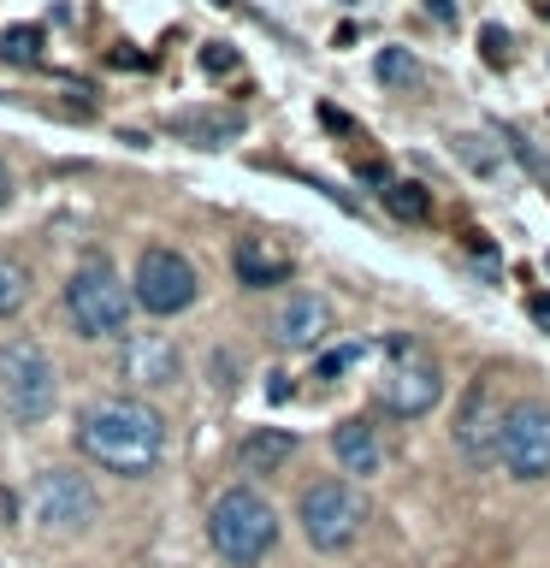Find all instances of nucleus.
Segmentation results:
<instances>
[{"mask_svg":"<svg viewBox=\"0 0 550 568\" xmlns=\"http://www.w3.org/2000/svg\"><path fill=\"white\" fill-rule=\"evenodd\" d=\"M361 355H367V344H337V349H326V355L314 362V379H337V373H349Z\"/></svg>","mask_w":550,"mask_h":568,"instance_id":"obj_22","label":"nucleus"},{"mask_svg":"<svg viewBox=\"0 0 550 568\" xmlns=\"http://www.w3.org/2000/svg\"><path fill=\"white\" fill-rule=\"evenodd\" d=\"M527 314H532V326H544V332H550V296H544V291L527 302Z\"/></svg>","mask_w":550,"mask_h":568,"instance_id":"obj_25","label":"nucleus"},{"mask_svg":"<svg viewBox=\"0 0 550 568\" xmlns=\"http://www.w3.org/2000/svg\"><path fill=\"white\" fill-rule=\"evenodd\" d=\"M544 18H550V7H544Z\"/></svg>","mask_w":550,"mask_h":568,"instance_id":"obj_27","label":"nucleus"},{"mask_svg":"<svg viewBox=\"0 0 550 568\" xmlns=\"http://www.w3.org/2000/svg\"><path fill=\"white\" fill-rule=\"evenodd\" d=\"M503 420H509V403H503V373L486 367L479 379L468 385V397L456 408V450L468 462H497V444H503Z\"/></svg>","mask_w":550,"mask_h":568,"instance_id":"obj_9","label":"nucleus"},{"mask_svg":"<svg viewBox=\"0 0 550 568\" xmlns=\"http://www.w3.org/2000/svg\"><path fill=\"white\" fill-rule=\"evenodd\" d=\"M337 326L332 302L319 291H291L273 308V320H266V337H273V349L284 355H308V349H326V337Z\"/></svg>","mask_w":550,"mask_h":568,"instance_id":"obj_12","label":"nucleus"},{"mask_svg":"<svg viewBox=\"0 0 550 568\" xmlns=\"http://www.w3.org/2000/svg\"><path fill=\"white\" fill-rule=\"evenodd\" d=\"M177 373H184V355L166 332H124L119 344V385L124 397H154V390H172Z\"/></svg>","mask_w":550,"mask_h":568,"instance_id":"obj_11","label":"nucleus"},{"mask_svg":"<svg viewBox=\"0 0 550 568\" xmlns=\"http://www.w3.org/2000/svg\"><path fill=\"white\" fill-rule=\"evenodd\" d=\"M296 521H302V539L314 550H344V545H355V532L367 527V497L355 491L349 479H314V486L296 497Z\"/></svg>","mask_w":550,"mask_h":568,"instance_id":"obj_6","label":"nucleus"},{"mask_svg":"<svg viewBox=\"0 0 550 568\" xmlns=\"http://www.w3.org/2000/svg\"><path fill=\"white\" fill-rule=\"evenodd\" d=\"M30 521L42 532H89L101 521V491L78 468H42L30 479Z\"/></svg>","mask_w":550,"mask_h":568,"instance_id":"obj_7","label":"nucleus"},{"mask_svg":"<svg viewBox=\"0 0 550 568\" xmlns=\"http://www.w3.org/2000/svg\"><path fill=\"white\" fill-rule=\"evenodd\" d=\"M207 545L220 550V562L231 568H255L266 550L278 545V509L266 504L255 486H231L213 497L207 509Z\"/></svg>","mask_w":550,"mask_h":568,"instance_id":"obj_2","label":"nucleus"},{"mask_svg":"<svg viewBox=\"0 0 550 568\" xmlns=\"http://www.w3.org/2000/svg\"><path fill=\"white\" fill-rule=\"evenodd\" d=\"M456 160H461V166H473L479 178H491L497 166H503V154H497L486 136H473V131H468V136H456Z\"/></svg>","mask_w":550,"mask_h":568,"instance_id":"obj_21","label":"nucleus"},{"mask_svg":"<svg viewBox=\"0 0 550 568\" xmlns=\"http://www.w3.org/2000/svg\"><path fill=\"white\" fill-rule=\"evenodd\" d=\"M379 202L397 213V220H408V225H420L426 213H432V195H426V184H415V178H385Z\"/></svg>","mask_w":550,"mask_h":568,"instance_id":"obj_17","label":"nucleus"},{"mask_svg":"<svg viewBox=\"0 0 550 568\" xmlns=\"http://www.w3.org/2000/svg\"><path fill=\"white\" fill-rule=\"evenodd\" d=\"M30 302V266L18 255H0V320H12Z\"/></svg>","mask_w":550,"mask_h":568,"instance_id":"obj_18","label":"nucleus"},{"mask_svg":"<svg viewBox=\"0 0 550 568\" xmlns=\"http://www.w3.org/2000/svg\"><path fill=\"white\" fill-rule=\"evenodd\" d=\"M0 60H7V65H35V60H42V30H35V24H12L7 36H0Z\"/></svg>","mask_w":550,"mask_h":568,"instance_id":"obj_20","label":"nucleus"},{"mask_svg":"<svg viewBox=\"0 0 550 568\" xmlns=\"http://www.w3.org/2000/svg\"><path fill=\"white\" fill-rule=\"evenodd\" d=\"M131 291H124V278L113 273V261L106 255H89L71 266L65 278V320L78 326V337L89 344H101V337H124L131 332Z\"/></svg>","mask_w":550,"mask_h":568,"instance_id":"obj_3","label":"nucleus"},{"mask_svg":"<svg viewBox=\"0 0 550 568\" xmlns=\"http://www.w3.org/2000/svg\"><path fill=\"white\" fill-rule=\"evenodd\" d=\"M373 71H379V83H390V89L420 83V60H415L408 48H379V60H373Z\"/></svg>","mask_w":550,"mask_h":568,"instance_id":"obj_19","label":"nucleus"},{"mask_svg":"<svg viewBox=\"0 0 550 568\" xmlns=\"http://www.w3.org/2000/svg\"><path fill=\"white\" fill-rule=\"evenodd\" d=\"M385 373L373 379V403H379V415L390 420H420L432 415V408L444 403V367L426 355L415 337H385Z\"/></svg>","mask_w":550,"mask_h":568,"instance_id":"obj_4","label":"nucleus"},{"mask_svg":"<svg viewBox=\"0 0 550 568\" xmlns=\"http://www.w3.org/2000/svg\"><path fill=\"white\" fill-rule=\"evenodd\" d=\"M60 403V367L35 337L0 344V415L12 426H42Z\"/></svg>","mask_w":550,"mask_h":568,"instance_id":"obj_5","label":"nucleus"},{"mask_svg":"<svg viewBox=\"0 0 550 568\" xmlns=\"http://www.w3.org/2000/svg\"><path fill=\"white\" fill-rule=\"evenodd\" d=\"M509 48H515V42H509V30H503V24H486V30H479V53H486V65H491V71H503V65H509Z\"/></svg>","mask_w":550,"mask_h":568,"instance_id":"obj_23","label":"nucleus"},{"mask_svg":"<svg viewBox=\"0 0 550 568\" xmlns=\"http://www.w3.org/2000/svg\"><path fill=\"white\" fill-rule=\"evenodd\" d=\"M12 190H18V184H12V166H7V160H0V207L12 202Z\"/></svg>","mask_w":550,"mask_h":568,"instance_id":"obj_26","label":"nucleus"},{"mask_svg":"<svg viewBox=\"0 0 550 568\" xmlns=\"http://www.w3.org/2000/svg\"><path fill=\"white\" fill-rule=\"evenodd\" d=\"M291 456H296V438L284 433V426H255V433L243 438V450H237V468L243 474H273Z\"/></svg>","mask_w":550,"mask_h":568,"instance_id":"obj_16","label":"nucleus"},{"mask_svg":"<svg viewBox=\"0 0 550 568\" xmlns=\"http://www.w3.org/2000/svg\"><path fill=\"white\" fill-rule=\"evenodd\" d=\"M497 462H503L515 479H550V403H539V397L509 403Z\"/></svg>","mask_w":550,"mask_h":568,"instance_id":"obj_10","label":"nucleus"},{"mask_svg":"<svg viewBox=\"0 0 550 568\" xmlns=\"http://www.w3.org/2000/svg\"><path fill=\"white\" fill-rule=\"evenodd\" d=\"M248 131V119L237 113V106H207V113H177L172 119V136L177 142H195V149H225V142H237Z\"/></svg>","mask_w":550,"mask_h":568,"instance_id":"obj_15","label":"nucleus"},{"mask_svg":"<svg viewBox=\"0 0 550 568\" xmlns=\"http://www.w3.org/2000/svg\"><path fill=\"white\" fill-rule=\"evenodd\" d=\"M83 462L119 474V479H149L166 456V415L149 397H101L78 415L71 433Z\"/></svg>","mask_w":550,"mask_h":568,"instance_id":"obj_1","label":"nucleus"},{"mask_svg":"<svg viewBox=\"0 0 550 568\" xmlns=\"http://www.w3.org/2000/svg\"><path fill=\"white\" fill-rule=\"evenodd\" d=\"M202 71H207V78H220V71H237V53H231L225 42H207V48H202Z\"/></svg>","mask_w":550,"mask_h":568,"instance_id":"obj_24","label":"nucleus"},{"mask_svg":"<svg viewBox=\"0 0 550 568\" xmlns=\"http://www.w3.org/2000/svg\"><path fill=\"white\" fill-rule=\"evenodd\" d=\"M195 291H202V278H195V266L184 248H166V243H149L136 255V273H131V296H136V308H149L160 320H172V314H184Z\"/></svg>","mask_w":550,"mask_h":568,"instance_id":"obj_8","label":"nucleus"},{"mask_svg":"<svg viewBox=\"0 0 550 568\" xmlns=\"http://www.w3.org/2000/svg\"><path fill=\"white\" fill-rule=\"evenodd\" d=\"M231 273H237V284H248V291H278V284H291L296 261H291V248H278L273 237H237L231 243Z\"/></svg>","mask_w":550,"mask_h":568,"instance_id":"obj_13","label":"nucleus"},{"mask_svg":"<svg viewBox=\"0 0 550 568\" xmlns=\"http://www.w3.org/2000/svg\"><path fill=\"white\" fill-rule=\"evenodd\" d=\"M332 456H337V468L344 474H379L385 468V444H379V426L361 420V415H349V420H337L332 426Z\"/></svg>","mask_w":550,"mask_h":568,"instance_id":"obj_14","label":"nucleus"}]
</instances>
